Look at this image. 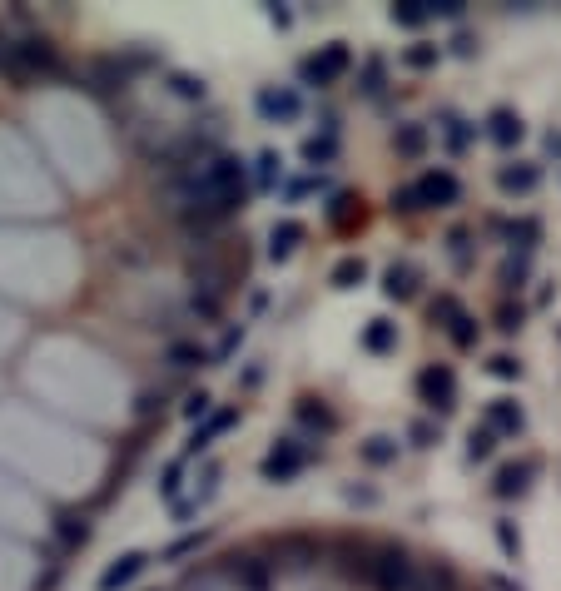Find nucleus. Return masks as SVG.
I'll list each match as a JSON object with an SVG mask.
<instances>
[{"mask_svg":"<svg viewBox=\"0 0 561 591\" xmlns=\"http://www.w3.org/2000/svg\"><path fill=\"white\" fill-rule=\"evenodd\" d=\"M0 70L10 80H40V75H60V55L50 40H15V45H5Z\"/></svg>","mask_w":561,"mask_h":591,"instance_id":"1","label":"nucleus"},{"mask_svg":"<svg viewBox=\"0 0 561 591\" xmlns=\"http://www.w3.org/2000/svg\"><path fill=\"white\" fill-rule=\"evenodd\" d=\"M353 70V50L343 45V40H333V45H323L318 55H308L303 65H298V75H303V85H318V90H328V85H338L343 75Z\"/></svg>","mask_w":561,"mask_h":591,"instance_id":"2","label":"nucleus"},{"mask_svg":"<svg viewBox=\"0 0 561 591\" xmlns=\"http://www.w3.org/2000/svg\"><path fill=\"white\" fill-rule=\"evenodd\" d=\"M363 577L373 582V591H413L418 587V567L403 552H383L378 562L363 567Z\"/></svg>","mask_w":561,"mask_h":591,"instance_id":"3","label":"nucleus"},{"mask_svg":"<svg viewBox=\"0 0 561 591\" xmlns=\"http://www.w3.org/2000/svg\"><path fill=\"white\" fill-rule=\"evenodd\" d=\"M418 398L432 413H452L457 408V373L447 363H427L418 373Z\"/></svg>","mask_w":561,"mask_h":591,"instance_id":"4","label":"nucleus"},{"mask_svg":"<svg viewBox=\"0 0 561 591\" xmlns=\"http://www.w3.org/2000/svg\"><path fill=\"white\" fill-rule=\"evenodd\" d=\"M254 110H259L264 125H293V120L303 115V95H298L293 85H264V90L254 95Z\"/></svg>","mask_w":561,"mask_h":591,"instance_id":"5","label":"nucleus"},{"mask_svg":"<svg viewBox=\"0 0 561 591\" xmlns=\"http://www.w3.org/2000/svg\"><path fill=\"white\" fill-rule=\"evenodd\" d=\"M303 467H308V447L298 443V438H279V443L269 447V457L259 462L264 482H293Z\"/></svg>","mask_w":561,"mask_h":591,"instance_id":"6","label":"nucleus"},{"mask_svg":"<svg viewBox=\"0 0 561 591\" xmlns=\"http://www.w3.org/2000/svg\"><path fill=\"white\" fill-rule=\"evenodd\" d=\"M413 194H418V209H447V204L462 199V184H457L452 169H427V174L413 179Z\"/></svg>","mask_w":561,"mask_h":591,"instance_id":"7","label":"nucleus"},{"mask_svg":"<svg viewBox=\"0 0 561 591\" xmlns=\"http://www.w3.org/2000/svg\"><path fill=\"white\" fill-rule=\"evenodd\" d=\"M537 184H542V164H532V159H517V164H502L497 169V189L512 194V199L517 194H532Z\"/></svg>","mask_w":561,"mask_h":591,"instance_id":"8","label":"nucleus"},{"mask_svg":"<svg viewBox=\"0 0 561 591\" xmlns=\"http://www.w3.org/2000/svg\"><path fill=\"white\" fill-rule=\"evenodd\" d=\"M492 438H517L522 428H527V413L512 403V398H497V403H487V423H482Z\"/></svg>","mask_w":561,"mask_h":591,"instance_id":"9","label":"nucleus"},{"mask_svg":"<svg viewBox=\"0 0 561 591\" xmlns=\"http://www.w3.org/2000/svg\"><path fill=\"white\" fill-rule=\"evenodd\" d=\"M85 80H90L95 95H115V90L130 85V65H120V60H95V65L85 70Z\"/></svg>","mask_w":561,"mask_h":591,"instance_id":"10","label":"nucleus"},{"mask_svg":"<svg viewBox=\"0 0 561 591\" xmlns=\"http://www.w3.org/2000/svg\"><path fill=\"white\" fill-rule=\"evenodd\" d=\"M532 477H537V462H507L502 472H497V482H492V497H522L527 487H532Z\"/></svg>","mask_w":561,"mask_h":591,"instance_id":"11","label":"nucleus"},{"mask_svg":"<svg viewBox=\"0 0 561 591\" xmlns=\"http://www.w3.org/2000/svg\"><path fill=\"white\" fill-rule=\"evenodd\" d=\"M144 567H149V557H144V552H125V557H120L115 567H105V572H100V591H120V587H130V582L140 577Z\"/></svg>","mask_w":561,"mask_h":591,"instance_id":"12","label":"nucleus"},{"mask_svg":"<svg viewBox=\"0 0 561 591\" xmlns=\"http://www.w3.org/2000/svg\"><path fill=\"white\" fill-rule=\"evenodd\" d=\"M234 423H239V408H224V413H214V418H209L204 428H194V438L184 443V457H199L204 447L214 443V438H219L224 428H234Z\"/></svg>","mask_w":561,"mask_h":591,"instance_id":"13","label":"nucleus"},{"mask_svg":"<svg viewBox=\"0 0 561 591\" xmlns=\"http://www.w3.org/2000/svg\"><path fill=\"white\" fill-rule=\"evenodd\" d=\"M487 135H492L502 149H512L522 135H527V125H522L517 110H492V115H487Z\"/></svg>","mask_w":561,"mask_h":591,"instance_id":"14","label":"nucleus"},{"mask_svg":"<svg viewBox=\"0 0 561 591\" xmlns=\"http://www.w3.org/2000/svg\"><path fill=\"white\" fill-rule=\"evenodd\" d=\"M303 244V224L298 219H279L274 229H269V259H293V249Z\"/></svg>","mask_w":561,"mask_h":591,"instance_id":"15","label":"nucleus"},{"mask_svg":"<svg viewBox=\"0 0 561 591\" xmlns=\"http://www.w3.org/2000/svg\"><path fill=\"white\" fill-rule=\"evenodd\" d=\"M422 284V274L413 269V264H393L388 274H383V294L388 298H413Z\"/></svg>","mask_w":561,"mask_h":591,"instance_id":"16","label":"nucleus"},{"mask_svg":"<svg viewBox=\"0 0 561 591\" xmlns=\"http://www.w3.org/2000/svg\"><path fill=\"white\" fill-rule=\"evenodd\" d=\"M368 353H393L398 348V323H388V318H373L368 328H363V338H358Z\"/></svg>","mask_w":561,"mask_h":591,"instance_id":"17","label":"nucleus"},{"mask_svg":"<svg viewBox=\"0 0 561 591\" xmlns=\"http://www.w3.org/2000/svg\"><path fill=\"white\" fill-rule=\"evenodd\" d=\"M328 279H333V289H343V294H348V289H358V284L368 279V264H363V259H338Z\"/></svg>","mask_w":561,"mask_h":591,"instance_id":"18","label":"nucleus"},{"mask_svg":"<svg viewBox=\"0 0 561 591\" xmlns=\"http://www.w3.org/2000/svg\"><path fill=\"white\" fill-rule=\"evenodd\" d=\"M303 159L318 169V164H333L338 159V135L328 130V135H313V140H303Z\"/></svg>","mask_w":561,"mask_h":591,"instance_id":"19","label":"nucleus"},{"mask_svg":"<svg viewBox=\"0 0 561 591\" xmlns=\"http://www.w3.org/2000/svg\"><path fill=\"white\" fill-rule=\"evenodd\" d=\"M393 149H398L403 159H418L422 149H427V130H422V125H398V130H393Z\"/></svg>","mask_w":561,"mask_h":591,"instance_id":"20","label":"nucleus"},{"mask_svg":"<svg viewBox=\"0 0 561 591\" xmlns=\"http://www.w3.org/2000/svg\"><path fill=\"white\" fill-rule=\"evenodd\" d=\"M169 90H174L179 100H204V95H209L204 75H189V70H174V75H169Z\"/></svg>","mask_w":561,"mask_h":591,"instance_id":"21","label":"nucleus"},{"mask_svg":"<svg viewBox=\"0 0 561 591\" xmlns=\"http://www.w3.org/2000/svg\"><path fill=\"white\" fill-rule=\"evenodd\" d=\"M442 125H447V130H442L447 149H452V154H462V149H467V140H472V125H467L462 115H442Z\"/></svg>","mask_w":561,"mask_h":591,"instance_id":"22","label":"nucleus"},{"mask_svg":"<svg viewBox=\"0 0 561 591\" xmlns=\"http://www.w3.org/2000/svg\"><path fill=\"white\" fill-rule=\"evenodd\" d=\"M462 313H467V308H462V303H457L452 294H437V298H432V323H437V328H452Z\"/></svg>","mask_w":561,"mask_h":591,"instance_id":"23","label":"nucleus"},{"mask_svg":"<svg viewBox=\"0 0 561 591\" xmlns=\"http://www.w3.org/2000/svg\"><path fill=\"white\" fill-rule=\"evenodd\" d=\"M497 279H502V289H522V284L532 279V259H527V254H522V259H507Z\"/></svg>","mask_w":561,"mask_h":591,"instance_id":"24","label":"nucleus"},{"mask_svg":"<svg viewBox=\"0 0 561 591\" xmlns=\"http://www.w3.org/2000/svg\"><path fill=\"white\" fill-rule=\"evenodd\" d=\"M204 358H209V353L194 348V343H169V368H179V373H184V368H199Z\"/></svg>","mask_w":561,"mask_h":591,"instance_id":"25","label":"nucleus"},{"mask_svg":"<svg viewBox=\"0 0 561 591\" xmlns=\"http://www.w3.org/2000/svg\"><path fill=\"white\" fill-rule=\"evenodd\" d=\"M388 15H393V25H408V30H418L422 20H427V10H422V0H398V5H393Z\"/></svg>","mask_w":561,"mask_h":591,"instance_id":"26","label":"nucleus"},{"mask_svg":"<svg viewBox=\"0 0 561 591\" xmlns=\"http://www.w3.org/2000/svg\"><path fill=\"white\" fill-rule=\"evenodd\" d=\"M492 447H497V438H492L487 428H472V433H467V462H487Z\"/></svg>","mask_w":561,"mask_h":591,"instance_id":"27","label":"nucleus"},{"mask_svg":"<svg viewBox=\"0 0 561 591\" xmlns=\"http://www.w3.org/2000/svg\"><path fill=\"white\" fill-rule=\"evenodd\" d=\"M398 457V443L393 438H368L363 443V462H373V467H383V462H393Z\"/></svg>","mask_w":561,"mask_h":591,"instance_id":"28","label":"nucleus"},{"mask_svg":"<svg viewBox=\"0 0 561 591\" xmlns=\"http://www.w3.org/2000/svg\"><path fill=\"white\" fill-rule=\"evenodd\" d=\"M358 90H363L368 100H378V95H383V60H368V65H363V75H358Z\"/></svg>","mask_w":561,"mask_h":591,"instance_id":"29","label":"nucleus"},{"mask_svg":"<svg viewBox=\"0 0 561 591\" xmlns=\"http://www.w3.org/2000/svg\"><path fill=\"white\" fill-rule=\"evenodd\" d=\"M447 249H452V264H457V269L472 264V234H467V229H452V234H447Z\"/></svg>","mask_w":561,"mask_h":591,"instance_id":"30","label":"nucleus"},{"mask_svg":"<svg viewBox=\"0 0 561 591\" xmlns=\"http://www.w3.org/2000/svg\"><path fill=\"white\" fill-rule=\"evenodd\" d=\"M179 477H184V462H169L164 477H159V497H164L169 507H179Z\"/></svg>","mask_w":561,"mask_h":591,"instance_id":"31","label":"nucleus"},{"mask_svg":"<svg viewBox=\"0 0 561 591\" xmlns=\"http://www.w3.org/2000/svg\"><path fill=\"white\" fill-rule=\"evenodd\" d=\"M507 234H512V244H522V254H532V244L542 239V224H537V219H522V224H512Z\"/></svg>","mask_w":561,"mask_h":591,"instance_id":"32","label":"nucleus"},{"mask_svg":"<svg viewBox=\"0 0 561 591\" xmlns=\"http://www.w3.org/2000/svg\"><path fill=\"white\" fill-rule=\"evenodd\" d=\"M413 591H452V572L447 567H427V572H418V587Z\"/></svg>","mask_w":561,"mask_h":591,"instance_id":"33","label":"nucleus"},{"mask_svg":"<svg viewBox=\"0 0 561 591\" xmlns=\"http://www.w3.org/2000/svg\"><path fill=\"white\" fill-rule=\"evenodd\" d=\"M447 338H452L457 348H472V343H477V323H472V313H462V318L447 328Z\"/></svg>","mask_w":561,"mask_h":591,"instance_id":"34","label":"nucleus"},{"mask_svg":"<svg viewBox=\"0 0 561 591\" xmlns=\"http://www.w3.org/2000/svg\"><path fill=\"white\" fill-rule=\"evenodd\" d=\"M497 547H502V552L517 562V557H522V532H517L512 522H497Z\"/></svg>","mask_w":561,"mask_h":591,"instance_id":"35","label":"nucleus"},{"mask_svg":"<svg viewBox=\"0 0 561 591\" xmlns=\"http://www.w3.org/2000/svg\"><path fill=\"white\" fill-rule=\"evenodd\" d=\"M522 318H527V308H522V303H517V308H512V303H502V308H497V328H502V333H522Z\"/></svg>","mask_w":561,"mask_h":591,"instance_id":"36","label":"nucleus"},{"mask_svg":"<svg viewBox=\"0 0 561 591\" xmlns=\"http://www.w3.org/2000/svg\"><path fill=\"white\" fill-rule=\"evenodd\" d=\"M239 348H244V323H234V328H229V333L219 338V348H214V358L224 363V358H234Z\"/></svg>","mask_w":561,"mask_h":591,"instance_id":"37","label":"nucleus"},{"mask_svg":"<svg viewBox=\"0 0 561 591\" xmlns=\"http://www.w3.org/2000/svg\"><path fill=\"white\" fill-rule=\"evenodd\" d=\"M487 368H492V378H507V383H512V378H522V358H512V353H497Z\"/></svg>","mask_w":561,"mask_h":591,"instance_id":"38","label":"nucleus"},{"mask_svg":"<svg viewBox=\"0 0 561 591\" xmlns=\"http://www.w3.org/2000/svg\"><path fill=\"white\" fill-rule=\"evenodd\" d=\"M403 65H408V70H432V65H437V45H413V50L403 55Z\"/></svg>","mask_w":561,"mask_h":591,"instance_id":"39","label":"nucleus"},{"mask_svg":"<svg viewBox=\"0 0 561 591\" xmlns=\"http://www.w3.org/2000/svg\"><path fill=\"white\" fill-rule=\"evenodd\" d=\"M353 204H358L353 194H338V199H333V209H328V214H333V224H338V229H348V224H353V214H358Z\"/></svg>","mask_w":561,"mask_h":591,"instance_id":"40","label":"nucleus"},{"mask_svg":"<svg viewBox=\"0 0 561 591\" xmlns=\"http://www.w3.org/2000/svg\"><path fill=\"white\" fill-rule=\"evenodd\" d=\"M204 547V532H189V537H179L174 547H164V562H179L184 552H199Z\"/></svg>","mask_w":561,"mask_h":591,"instance_id":"41","label":"nucleus"},{"mask_svg":"<svg viewBox=\"0 0 561 591\" xmlns=\"http://www.w3.org/2000/svg\"><path fill=\"white\" fill-rule=\"evenodd\" d=\"M189 313H194V318H219V298H214V294H194V298H189Z\"/></svg>","mask_w":561,"mask_h":591,"instance_id":"42","label":"nucleus"},{"mask_svg":"<svg viewBox=\"0 0 561 591\" xmlns=\"http://www.w3.org/2000/svg\"><path fill=\"white\" fill-rule=\"evenodd\" d=\"M254 164H259V184H264V189H269V184H274V179H279V154H269V149H264V154H259V159H254Z\"/></svg>","mask_w":561,"mask_h":591,"instance_id":"43","label":"nucleus"},{"mask_svg":"<svg viewBox=\"0 0 561 591\" xmlns=\"http://www.w3.org/2000/svg\"><path fill=\"white\" fill-rule=\"evenodd\" d=\"M298 418H303V423H323V428H333V413H328V408H313V398L298 403Z\"/></svg>","mask_w":561,"mask_h":591,"instance_id":"44","label":"nucleus"},{"mask_svg":"<svg viewBox=\"0 0 561 591\" xmlns=\"http://www.w3.org/2000/svg\"><path fill=\"white\" fill-rule=\"evenodd\" d=\"M393 209H398V214H418V194H413V184L393 189Z\"/></svg>","mask_w":561,"mask_h":591,"instance_id":"45","label":"nucleus"},{"mask_svg":"<svg viewBox=\"0 0 561 591\" xmlns=\"http://www.w3.org/2000/svg\"><path fill=\"white\" fill-rule=\"evenodd\" d=\"M204 413H209V393L199 388V393H189V398H184V418H204Z\"/></svg>","mask_w":561,"mask_h":591,"instance_id":"46","label":"nucleus"},{"mask_svg":"<svg viewBox=\"0 0 561 591\" xmlns=\"http://www.w3.org/2000/svg\"><path fill=\"white\" fill-rule=\"evenodd\" d=\"M60 537H65V542H85V522L65 512V517H60Z\"/></svg>","mask_w":561,"mask_h":591,"instance_id":"47","label":"nucleus"},{"mask_svg":"<svg viewBox=\"0 0 561 591\" xmlns=\"http://www.w3.org/2000/svg\"><path fill=\"white\" fill-rule=\"evenodd\" d=\"M308 189H318V179H288L283 184V199H303Z\"/></svg>","mask_w":561,"mask_h":591,"instance_id":"48","label":"nucleus"},{"mask_svg":"<svg viewBox=\"0 0 561 591\" xmlns=\"http://www.w3.org/2000/svg\"><path fill=\"white\" fill-rule=\"evenodd\" d=\"M437 443V428L432 423H413V447H432Z\"/></svg>","mask_w":561,"mask_h":591,"instance_id":"49","label":"nucleus"},{"mask_svg":"<svg viewBox=\"0 0 561 591\" xmlns=\"http://www.w3.org/2000/svg\"><path fill=\"white\" fill-rule=\"evenodd\" d=\"M343 497H348V502H363V507H373V502H378V492H373V487H348Z\"/></svg>","mask_w":561,"mask_h":591,"instance_id":"50","label":"nucleus"},{"mask_svg":"<svg viewBox=\"0 0 561 591\" xmlns=\"http://www.w3.org/2000/svg\"><path fill=\"white\" fill-rule=\"evenodd\" d=\"M269 20H274L279 30H288V25H293V10H283V5H269Z\"/></svg>","mask_w":561,"mask_h":591,"instance_id":"51","label":"nucleus"},{"mask_svg":"<svg viewBox=\"0 0 561 591\" xmlns=\"http://www.w3.org/2000/svg\"><path fill=\"white\" fill-rule=\"evenodd\" d=\"M452 50H457V55H472V50H477V40H472V35H457V40H452Z\"/></svg>","mask_w":561,"mask_h":591,"instance_id":"52","label":"nucleus"},{"mask_svg":"<svg viewBox=\"0 0 561 591\" xmlns=\"http://www.w3.org/2000/svg\"><path fill=\"white\" fill-rule=\"evenodd\" d=\"M492 591H522V587H512L507 577H497V582H492Z\"/></svg>","mask_w":561,"mask_h":591,"instance_id":"53","label":"nucleus"},{"mask_svg":"<svg viewBox=\"0 0 561 591\" xmlns=\"http://www.w3.org/2000/svg\"><path fill=\"white\" fill-rule=\"evenodd\" d=\"M547 149H552V154L561 159V135H552V140H547Z\"/></svg>","mask_w":561,"mask_h":591,"instance_id":"54","label":"nucleus"},{"mask_svg":"<svg viewBox=\"0 0 561 591\" xmlns=\"http://www.w3.org/2000/svg\"><path fill=\"white\" fill-rule=\"evenodd\" d=\"M557 343H561V323H557Z\"/></svg>","mask_w":561,"mask_h":591,"instance_id":"55","label":"nucleus"},{"mask_svg":"<svg viewBox=\"0 0 561 591\" xmlns=\"http://www.w3.org/2000/svg\"><path fill=\"white\" fill-rule=\"evenodd\" d=\"M0 55H5V40H0Z\"/></svg>","mask_w":561,"mask_h":591,"instance_id":"56","label":"nucleus"}]
</instances>
